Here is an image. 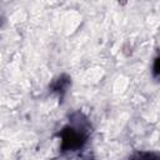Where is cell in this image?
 Wrapping results in <instances>:
<instances>
[{
	"mask_svg": "<svg viewBox=\"0 0 160 160\" xmlns=\"http://www.w3.org/2000/svg\"><path fill=\"white\" fill-rule=\"evenodd\" d=\"M60 138L61 152L78 151L84 148L89 138V126L86 118L81 112H75L71 116L70 124L58 132Z\"/></svg>",
	"mask_w": 160,
	"mask_h": 160,
	"instance_id": "6da1fadb",
	"label": "cell"
},
{
	"mask_svg": "<svg viewBox=\"0 0 160 160\" xmlns=\"http://www.w3.org/2000/svg\"><path fill=\"white\" fill-rule=\"evenodd\" d=\"M71 84V78L66 74H61L59 78H56L51 85H50V91L51 92H58L59 95H64L68 90V88L70 86Z\"/></svg>",
	"mask_w": 160,
	"mask_h": 160,
	"instance_id": "7a4b0ae2",
	"label": "cell"
},
{
	"mask_svg": "<svg viewBox=\"0 0 160 160\" xmlns=\"http://www.w3.org/2000/svg\"><path fill=\"white\" fill-rule=\"evenodd\" d=\"M129 160H160V155L154 151H138Z\"/></svg>",
	"mask_w": 160,
	"mask_h": 160,
	"instance_id": "3957f363",
	"label": "cell"
},
{
	"mask_svg": "<svg viewBox=\"0 0 160 160\" xmlns=\"http://www.w3.org/2000/svg\"><path fill=\"white\" fill-rule=\"evenodd\" d=\"M152 76L155 79L159 78V58L154 59V64H152Z\"/></svg>",
	"mask_w": 160,
	"mask_h": 160,
	"instance_id": "277c9868",
	"label": "cell"
},
{
	"mask_svg": "<svg viewBox=\"0 0 160 160\" xmlns=\"http://www.w3.org/2000/svg\"><path fill=\"white\" fill-rule=\"evenodd\" d=\"M1 25H2V18L0 16V28H1Z\"/></svg>",
	"mask_w": 160,
	"mask_h": 160,
	"instance_id": "5b68a950",
	"label": "cell"
}]
</instances>
